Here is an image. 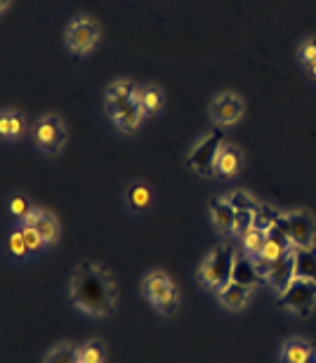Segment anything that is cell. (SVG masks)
I'll use <instances>...</instances> for the list:
<instances>
[{
	"label": "cell",
	"instance_id": "cell-1",
	"mask_svg": "<svg viewBox=\"0 0 316 363\" xmlns=\"http://www.w3.org/2000/svg\"><path fill=\"white\" fill-rule=\"evenodd\" d=\"M69 297L88 316H111L118 304V286L109 269L97 262H81L71 274Z\"/></svg>",
	"mask_w": 316,
	"mask_h": 363
},
{
	"label": "cell",
	"instance_id": "cell-2",
	"mask_svg": "<svg viewBox=\"0 0 316 363\" xmlns=\"http://www.w3.org/2000/svg\"><path fill=\"white\" fill-rule=\"evenodd\" d=\"M222 144H225V130L220 125L210 128L186 154V168L201 177H215L218 175L215 172V161H218Z\"/></svg>",
	"mask_w": 316,
	"mask_h": 363
},
{
	"label": "cell",
	"instance_id": "cell-3",
	"mask_svg": "<svg viewBox=\"0 0 316 363\" xmlns=\"http://www.w3.org/2000/svg\"><path fill=\"white\" fill-rule=\"evenodd\" d=\"M234 259H236V250L232 243H220L210 255L203 259L198 269V279L203 281L205 288L210 290H222L232 281V269H234Z\"/></svg>",
	"mask_w": 316,
	"mask_h": 363
},
{
	"label": "cell",
	"instance_id": "cell-4",
	"mask_svg": "<svg viewBox=\"0 0 316 363\" xmlns=\"http://www.w3.org/2000/svg\"><path fill=\"white\" fill-rule=\"evenodd\" d=\"M145 295L163 316H172L179 309V290L165 272H149L145 276Z\"/></svg>",
	"mask_w": 316,
	"mask_h": 363
},
{
	"label": "cell",
	"instance_id": "cell-5",
	"mask_svg": "<svg viewBox=\"0 0 316 363\" xmlns=\"http://www.w3.org/2000/svg\"><path fill=\"white\" fill-rule=\"evenodd\" d=\"M31 137H33V144L43 154L55 156V154H60L64 149V144H67V125L62 123V118H57L52 113L40 116L31 125Z\"/></svg>",
	"mask_w": 316,
	"mask_h": 363
},
{
	"label": "cell",
	"instance_id": "cell-6",
	"mask_svg": "<svg viewBox=\"0 0 316 363\" xmlns=\"http://www.w3.org/2000/svg\"><path fill=\"white\" fill-rule=\"evenodd\" d=\"M278 307L286 311H293L298 316H310L316 307V283L307 279H298L278 295Z\"/></svg>",
	"mask_w": 316,
	"mask_h": 363
},
{
	"label": "cell",
	"instance_id": "cell-7",
	"mask_svg": "<svg viewBox=\"0 0 316 363\" xmlns=\"http://www.w3.org/2000/svg\"><path fill=\"white\" fill-rule=\"evenodd\" d=\"M278 227L288 236V241L295 248H314V217L307 210H293V213H283L278 217Z\"/></svg>",
	"mask_w": 316,
	"mask_h": 363
},
{
	"label": "cell",
	"instance_id": "cell-8",
	"mask_svg": "<svg viewBox=\"0 0 316 363\" xmlns=\"http://www.w3.org/2000/svg\"><path fill=\"white\" fill-rule=\"evenodd\" d=\"M99 40V24L92 17H74L67 28V45L74 55H88Z\"/></svg>",
	"mask_w": 316,
	"mask_h": 363
},
{
	"label": "cell",
	"instance_id": "cell-9",
	"mask_svg": "<svg viewBox=\"0 0 316 363\" xmlns=\"http://www.w3.org/2000/svg\"><path fill=\"white\" fill-rule=\"evenodd\" d=\"M243 108L246 106H243V99L239 97V94L222 92L210 101V118H213L215 125L229 128V125H234V123L241 121Z\"/></svg>",
	"mask_w": 316,
	"mask_h": 363
},
{
	"label": "cell",
	"instance_id": "cell-10",
	"mask_svg": "<svg viewBox=\"0 0 316 363\" xmlns=\"http://www.w3.org/2000/svg\"><path fill=\"white\" fill-rule=\"evenodd\" d=\"M140 90L142 88H137V85L132 81H128V78H118V81H113L109 85L106 97H104V106H106V113L111 116V121L116 118L125 106H130V101L137 97Z\"/></svg>",
	"mask_w": 316,
	"mask_h": 363
},
{
	"label": "cell",
	"instance_id": "cell-11",
	"mask_svg": "<svg viewBox=\"0 0 316 363\" xmlns=\"http://www.w3.org/2000/svg\"><path fill=\"white\" fill-rule=\"evenodd\" d=\"M123 199H125V206L130 210L132 215H147L149 210L154 206V191L152 186L147 184L145 179H130L128 184L123 186Z\"/></svg>",
	"mask_w": 316,
	"mask_h": 363
},
{
	"label": "cell",
	"instance_id": "cell-12",
	"mask_svg": "<svg viewBox=\"0 0 316 363\" xmlns=\"http://www.w3.org/2000/svg\"><path fill=\"white\" fill-rule=\"evenodd\" d=\"M243 168V151L234 142H225L220 147L218 161H215V172L222 179H234Z\"/></svg>",
	"mask_w": 316,
	"mask_h": 363
},
{
	"label": "cell",
	"instance_id": "cell-13",
	"mask_svg": "<svg viewBox=\"0 0 316 363\" xmlns=\"http://www.w3.org/2000/svg\"><path fill=\"white\" fill-rule=\"evenodd\" d=\"M210 217H213L215 229H218L222 236H227V238L236 236V208L229 203V199H213Z\"/></svg>",
	"mask_w": 316,
	"mask_h": 363
},
{
	"label": "cell",
	"instance_id": "cell-14",
	"mask_svg": "<svg viewBox=\"0 0 316 363\" xmlns=\"http://www.w3.org/2000/svg\"><path fill=\"white\" fill-rule=\"evenodd\" d=\"M295 279H298V262H295V250H293L290 255H286L283 259H278L274 264V269L267 276V283L281 295Z\"/></svg>",
	"mask_w": 316,
	"mask_h": 363
},
{
	"label": "cell",
	"instance_id": "cell-15",
	"mask_svg": "<svg viewBox=\"0 0 316 363\" xmlns=\"http://www.w3.org/2000/svg\"><path fill=\"white\" fill-rule=\"evenodd\" d=\"M147 116L145 111V104H142V90L137 92V97H135L130 101V106H125L123 111H120L116 118H113V123H116V128L120 130V133H137V128L142 125V118Z\"/></svg>",
	"mask_w": 316,
	"mask_h": 363
},
{
	"label": "cell",
	"instance_id": "cell-16",
	"mask_svg": "<svg viewBox=\"0 0 316 363\" xmlns=\"http://www.w3.org/2000/svg\"><path fill=\"white\" fill-rule=\"evenodd\" d=\"M250 295H253V288L241 286V283H236V281H229L225 288L218 290V297H220L222 307H227L232 311H241L243 307H246Z\"/></svg>",
	"mask_w": 316,
	"mask_h": 363
},
{
	"label": "cell",
	"instance_id": "cell-17",
	"mask_svg": "<svg viewBox=\"0 0 316 363\" xmlns=\"http://www.w3.org/2000/svg\"><path fill=\"white\" fill-rule=\"evenodd\" d=\"M232 281L241 283V286H248V288H255V286H260V283H264L260 272L255 269V259L243 257V255H236V259H234Z\"/></svg>",
	"mask_w": 316,
	"mask_h": 363
},
{
	"label": "cell",
	"instance_id": "cell-18",
	"mask_svg": "<svg viewBox=\"0 0 316 363\" xmlns=\"http://www.w3.org/2000/svg\"><path fill=\"white\" fill-rule=\"evenodd\" d=\"M314 347L303 337H290L286 340L281 347V363H307L312 357Z\"/></svg>",
	"mask_w": 316,
	"mask_h": 363
},
{
	"label": "cell",
	"instance_id": "cell-19",
	"mask_svg": "<svg viewBox=\"0 0 316 363\" xmlns=\"http://www.w3.org/2000/svg\"><path fill=\"white\" fill-rule=\"evenodd\" d=\"M5 248H7V257H10L14 264H24V262H28V259L33 257L31 252H28V248H26L24 231H21L19 224L10 231V234H7Z\"/></svg>",
	"mask_w": 316,
	"mask_h": 363
},
{
	"label": "cell",
	"instance_id": "cell-20",
	"mask_svg": "<svg viewBox=\"0 0 316 363\" xmlns=\"http://www.w3.org/2000/svg\"><path fill=\"white\" fill-rule=\"evenodd\" d=\"M26 123L21 118L19 111H14V108H5L3 113H0V135H3V140H17L24 133Z\"/></svg>",
	"mask_w": 316,
	"mask_h": 363
},
{
	"label": "cell",
	"instance_id": "cell-21",
	"mask_svg": "<svg viewBox=\"0 0 316 363\" xmlns=\"http://www.w3.org/2000/svg\"><path fill=\"white\" fill-rule=\"evenodd\" d=\"M33 210V203L31 199H28L26 194H21V191H14L10 199H7V213H10V217L14 222H24L28 213Z\"/></svg>",
	"mask_w": 316,
	"mask_h": 363
},
{
	"label": "cell",
	"instance_id": "cell-22",
	"mask_svg": "<svg viewBox=\"0 0 316 363\" xmlns=\"http://www.w3.org/2000/svg\"><path fill=\"white\" fill-rule=\"evenodd\" d=\"M295 262L300 279L316 283V252L312 248H295Z\"/></svg>",
	"mask_w": 316,
	"mask_h": 363
},
{
	"label": "cell",
	"instance_id": "cell-23",
	"mask_svg": "<svg viewBox=\"0 0 316 363\" xmlns=\"http://www.w3.org/2000/svg\"><path fill=\"white\" fill-rule=\"evenodd\" d=\"M40 234V238L45 241V245H55L57 238H60V222L55 220V215L43 213V217L38 220V224L33 227Z\"/></svg>",
	"mask_w": 316,
	"mask_h": 363
},
{
	"label": "cell",
	"instance_id": "cell-24",
	"mask_svg": "<svg viewBox=\"0 0 316 363\" xmlns=\"http://www.w3.org/2000/svg\"><path fill=\"white\" fill-rule=\"evenodd\" d=\"M241 243H243V248H246V252L250 257H255V255H260V250H262V245L267 243V231H262V229H257L255 224L250 227L246 234L241 236Z\"/></svg>",
	"mask_w": 316,
	"mask_h": 363
},
{
	"label": "cell",
	"instance_id": "cell-25",
	"mask_svg": "<svg viewBox=\"0 0 316 363\" xmlns=\"http://www.w3.org/2000/svg\"><path fill=\"white\" fill-rule=\"evenodd\" d=\"M78 359L83 363H104L106 359V345L102 340H90L78 350Z\"/></svg>",
	"mask_w": 316,
	"mask_h": 363
},
{
	"label": "cell",
	"instance_id": "cell-26",
	"mask_svg": "<svg viewBox=\"0 0 316 363\" xmlns=\"http://www.w3.org/2000/svg\"><path fill=\"white\" fill-rule=\"evenodd\" d=\"M142 104H145L147 116L161 113V108H163V92H161V88H158V85H147V88H142Z\"/></svg>",
	"mask_w": 316,
	"mask_h": 363
},
{
	"label": "cell",
	"instance_id": "cell-27",
	"mask_svg": "<svg viewBox=\"0 0 316 363\" xmlns=\"http://www.w3.org/2000/svg\"><path fill=\"white\" fill-rule=\"evenodd\" d=\"M76 361H78V350L69 342L57 345L45 357V363H76Z\"/></svg>",
	"mask_w": 316,
	"mask_h": 363
},
{
	"label": "cell",
	"instance_id": "cell-28",
	"mask_svg": "<svg viewBox=\"0 0 316 363\" xmlns=\"http://www.w3.org/2000/svg\"><path fill=\"white\" fill-rule=\"evenodd\" d=\"M229 203L236 208V210H257L260 208V203H257L255 199H250V196L246 191H241V189H236V191H232L227 196Z\"/></svg>",
	"mask_w": 316,
	"mask_h": 363
},
{
	"label": "cell",
	"instance_id": "cell-29",
	"mask_svg": "<svg viewBox=\"0 0 316 363\" xmlns=\"http://www.w3.org/2000/svg\"><path fill=\"white\" fill-rule=\"evenodd\" d=\"M19 227H21V224H19ZM21 231H24V241H26L28 252H31V255H40L43 248H45V241L40 238L38 231L31 229V227H21Z\"/></svg>",
	"mask_w": 316,
	"mask_h": 363
},
{
	"label": "cell",
	"instance_id": "cell-30",
	"mask_svg": "<svg viewBox=\"0 0 316 363\" xmlns=\"http://www.w3.org/2000/svg\"><path fill=\"white\" fill-rule=\"evenodd\" d=\"M298 60L305 64H312L316 62V35H310V38H305L303 43H300L298 48Z\"/></svg>",
	"mask_w": 316,
	"mask_h": 363
},
{
	"label": "cell",
	"instance_id": "cell-31",
	"mask_svg": "<svg viewBox=\"0 0 316 363\" xmlns=\"http://www.w3.org/2000/svg\"><path fill=\"white\" fill-rule=\"evenodd\" d=\"M43 213H45V210H40V208H33L31 210V213H28V217H26V220L24 222H19L21 224V227H35V224H38V220H40V217H43Z\"/></svg>",
	"mask_w": 316,
	"mask_h": 363
},
{
	"label": "cell",
	"instance_id": "cell-32",
	"mask_svg": "<svg viewBox=\"0 0 316 363\" xmlns=\"http://www.w3.org/2000/svg\"><path fill=\"white\" fill-rule=\"evenodd\" d=\"M307 71H310V76L316 81V62H312V64H307Z\"/></svg>",
	"mask_w": 316,
	"mask_h": 363
},
{
	"label": "cell",
	"instance_id": "cell-33",
	"mask_svg": "<svg viewBox=\"0 0 316 363\" xmlns=\"http://www.w3.org/2000/svg\"><path fill=\"white\" fill-rule=\"evenodd\" d=\"M307 363H316V350L312 352V357H310V359H307Z\"/></svg>",
	"mask_w": 316,
	"mask_h": 363
},
{
	"label": "cell",
	"instance_id": "cell-34",
	"mask_svg": "<svg viewBox=\"0 0 316 363\" xmlns=\"http://www.w3.org/2000/svg\"><path fill=\"white\" fill-rule=\"evenodd\" d=\"M7 3H10V0H3V3H0V10H3V12L7 10Z\"/></svg>",
	"mask_w": 316,
	"mask_h": 363
}]
</instances>
